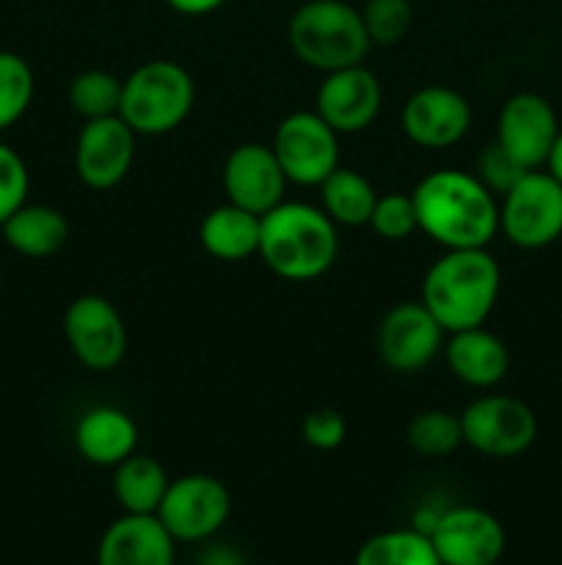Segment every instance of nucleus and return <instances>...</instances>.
Here are the masks:
<instances>
[{"label":"nucleus","mask_w":562,"mask_h":565,"mask_svg":"<svg viewBox=\"0 0 562 565\" xmlns=\"http://www.w3.org/2000/svg\"><path fill=\"white\" fill-rule=\"evenodd\" d=\"M358 11L372 47H391L402 42L413 25L411 0H364Z\"/></svg>","instance_id":"nucleus-29"},{"label":"nucleus","mask_w":562,"mask_h":565,"mask_svg":"<svg viewBox=\"0 0 562 565\" xmlns=\"http://www.w3.org/2000/svg\"><path fill=\"white\" fill-rule=\"evenodd\" d=\"M499 232L518 248L538 252L562 237V185L549 171H527L499 202Z\"/></svg>","instance_id":"nucleus-6"},{"label":"nucleus","mask_w":562,"mask_h":565,"mask_svg":"<svg viewBox=\"0 0 562 565\" xmlns=\"http://www.w3.org/2000/svg\"><path fill=\"white\" fill-rule=\"evenodd\" d=\"M383 86L378 75L364 64L328 72L314 94V110L334 127L339 136L364 132L380 114Z\"/></svg>","instance_id":"nucleus-16"},{"label":"nucleus","mask_w":562,"mask_h":565,"mask_svg":"<svg viewBox=\"0 0 562 565\" xmlns=\"http://www.w3.org/2000/svg\"><path fill=\"white\" fill-rule=\"evenodd\" d=\"M259 215L226 202L209 210L198 226V241L209 257L220 263H240L259 252Z\"/></svg>","instance_id":"nucleus-21"},{"label":"nucleus","mask_w":562,"mask_h":565,"mask_svg":"<svg viewBox=\"0 0 562 565\" xmlns=\"http://www.w3.org/2000/svg\"><path fill=\"white\" fill-rule=\"evenodd\" d=\"M257 254L281 279L312 281L336 263L339 235L323 207L284 199L259 221Z\"/></svg>","instance_id":"nucleus-3"},{"label":"nucleus","mask_w":562,"mask_h":565,"mask_svg":"<svg viewBox=\"0 0 562 565\" xmlns=\"http://www.w3.org/2000/svg\"><path fill=\"white\" fill-rule=\"evenodd\" d=\"M136 160V130L121 116L83 121L75 143V171L91 191L119 185Z\"/></svg>","instance_id":"nucleus-14"},{"label":"nucleus","mask_w":562,"mask_h":565,"mask_svg":"<svg viewBox=\"0 0 562 565\" xmlns=\"http://www.w3.org/2000/svg\"><path fill=\"white\" fill-rule=\"evenodd\" d=\"M69 105L83 121L119 116L121 108V81L114 72L86 70L72 77Z\"/></svg>","instance_id":"nucleus-27"},{"label":"nucleus","mask_w":562,"mask_h":565,"mask_svg":"<svg viewBox=\"0 0 562 565\" xmlns=\"http://www.w3.org/2000/svg\"><path fill=\"white\" fill-rule=\"evenodd\" d=\"M240 565H248V563H240Z\"/></svg>","instance_id":"nucleus-37"},{"label":"nucleus","mask_w":562,"mask_h":565,"mask_svg":"<svg viewBox=\"0 0 562 565\" xmlns=\"http://www.w3.org/2000/svg\"><path fill=\"white\" fill-rule=\"evenodd\" d=\"M353 565H441L424 530L400 527L375 533L358 546Z\"/></svg>","instance_id":"nucleus-25"},{"label":"nucleus","mask_w":562,"mask_h":565,"mask_svg":"<svg viewBox=\"0 0 562 565\" xmlns=\"http://www.w3.org/2000/svg\"><path fill=\"white\" fill-rule=\"evenodd\" d=\"M527 171L532 169H523L499 141H494L488 143V147L483 149V154L477 158V171H474V174L479 177V182H483L494 196H505Z\"/></svg>","instance_id":"nucleus-32"},{"label":"nucleus","mask_w":562,"mask_h":565,"mask_svg":"<svg viewBox=\"0 0 562 565\" xmlns=\"http://www.w3.org/2000/svg\"><path fill=\"white\" fill-rule=\"evenodd\" d=\"M290 47L301 64L328 72L364 64L372 42L361 11L345 0H306L290 17Z\"/></svg>","instance_id":"nucleus-4"},{"label":"nucleus","mask_w":562,"mask_h":565,"mask_svg":"<svg viewBox=\"0 0 562 565\" xmlns=\"http://www.w3.org/2000/svg\"><path fill=\"white\" fill-rule=\"evenodd\" d=\"M463 445L488 458H516L538 439V417L512 395H483L461 412Z\"/></svg>","instance_id":"nucleus-9"},{"label":"nucleus","mask_w":562,"mask_h":565,"mask_svg":"<svg viewBox=\"0 0 562 565\" xmlns=\"http://www.w3.org/2000/svg\"><path fill=\"white\" fill-rule=\"evenodd\" d=\"M220 180H224L226 202L237 204L259 218L270 213L275 204L284 202L287 185H290L273 147L259 141L237 143L226 154Z\"/></svg>","instance_id":"nucleus-13"},{"label":"nucleus","mask_w":562,"mask_h":565,"mask_svg":"<svg viewBox=\"0 0 562 565\" xmlns=\"http://www.w3.org/2000/svg\"><path fill=\"white\" fill-rule=\"evenodd\" d=\"M171 478L163 463L152 456L132 452L114 467V497L125 513H158Z\"/></svg>","instance_id":"nucleus-23"},{"label":"nucleus","mask_w":562,"mask_h":565,"mask_svg":"<svg viewBox=\"0 0 562 565\" xmlns=\"http://www.w3.org/2000/svg\"><path fill=\"white\" fill-rule=\"evenodd\" d=\"M270 147L287 180L295 185L320 188L339 169V132L317 110H295L284 116Z\"/></svg>","instance_id":"nucleus-8"},{"label":"nucleus","mask_w":562,"mask_h":565,"mask_svg":"<svg viewBox=\"0 0 562 565\" xmlns=\"http://www.w3.org/2000/svg\"><path fill=\"white\" fill-rule=\"evenodd\" d=\"M176 541L154 513H121L97 544V565H174Z\"/></svg>","instance_id":"nucleus-18"},{"label":"nucleus","mask_w":562,"mask_h":565,"mask_svg":"<svg viewBox=\"0 0 562 565\" xmlns=\"http://www.w3.org/2000/svg\"><path fill=\"white\" fill-rule=\"evenodd\" d=\"M301 436L312 450L331 452L345 441L347 423L339 412H334V408H314V412H309L306 417H303Z\"/></svg>","instance_id":"nucleus-33"},{"label":"nucleus","mask_w":562,"mask_h":565,"mask_svg":"<svg viewBox=\"0 0 562 565\" xmlns=\"http://www.w3.org/2000/svg\"><path fill=\"white\" fill-rule=\"evenodd\" d=\"M3 230L6 243L17 254L31 259H44L58 254L69 241V224L64 213L50 204H22L14 215L6 218Z\"/></svg>","instance_id":"nucleus-22"},{"label":"nucleus","mask_w":562,"mask_h":565,"mask_svg":"<svg viewBox=\"0 0 562 565\" xmlns=\"http://www.w3.org/2000/svg\"><path fill=\"white\" fill-rule=\"evenodd\" d=\"M400 127L417 147L450 149L466 138L472 127V105L450 86H422L402 105Z\"/></svg>","instance_id":"nucleus-15"},{"label":"nucleus","mask_w":562,"mask_h":565,"mask_svg":"<svg viewBox=\"0 0 562 565\" xmlns=\"http://www.w3.org/2000/svg\"><path fill=\"white\" fill-rule=\"evenodd\" d=\"M446 331L422 301H402L378 326V356L391 373L411 375L444 351Z\"/></svg>","instance_id":"nucleus-12"},{"label":"nucleus","mask_w":562,"mask_h":565,"mask_svg":"<svg viewBox=\"0 0 562 565\" xmlns=\"http://www.w3.org/2000/svg\"><path fill=\"white\" fill-rule=\"evenodd\" d=\"M229 513V489L213 475L196 472L171 480L154 516L176 544H204L224 530Z\"/></svg>","instance_id":"nucleus-7"},{"label":"nucleus","mask_w":562,"mask_h":565,"mask_svg":"<svg viewBox=\"0 0 562 565\" xmlns=\"http://www.w3.org/2000/svg\"><path fill=\"white\" fill-rule=\"evenodd\" d=\"M176 14H185V17H204V14H213L218 11L226 0H165Z\"/></svg>","instance_id":"nucleus-34"},{"label":"nucleus","mask_w":562,"mask_h":565,"mask_svg":"<svg viewBox=\"0 0 562 565\" xmlns=\"http://www.w3.org/2000/svg\"><path fill=\"white\" fill-rule=\"evenodd\" d=\"M64 337L83 367L94 373L116 370L127 356V326L114 301L88 292L77 296L64 312Z\"/></svg>","instance_id":"nucleus-10"},{"label":"nucleus","mask_w":562,"mask_h":565,"mask_svg":"<svg viewBox=\"0 0 562 565\" xmlns=\"http://www.w3.org/2000/svg\"><path fill=\"white\" fill-rule=\"evenodd\" d=\"M28 191H31V174L25 160L17 149L0 141V226L28 202Z\"/></svg>","instance_id":"nucleus-31"},{"label":"nucleus","mask_w":562,"mask_h":565,"mask_svg":"<svg viewBox=\"0 0 562 565\" xmlns=\"http://www.w3.org/2000/svg\"><path fill=\"white\" fill-rule=\"evenodd\" d=\"M378 191L356 169H339L320 185V207L336 226H367L372 218Z\"/></svg>","instance_id":"nucleus-24"},{"label":"nucleus","mask_w":562,"mask_h":565,"mask_svg":"<svg viewBox=\"0 0 562 565\" xmlns=\"http://www.w3.org/2000/svg\"><path fill=\"white\" fill-rule=\"evenodd\" d=\"M75 447L94 467H110L130 458L138 447V425L125 408L94 406L77 419Z\"/></svg>","instance_id":"nucleus-20"},{"label":"nucleus","mask_w":562,"mask_h":565,"mask_svg":"<svg viewBox=\"0 0 562 565\" xmlns=\"http://www.w3.org/2000/svg\"><path fill=\"white\" fill-rule=\"evenodd\" d=\"M33 70L22 55L0 50V132L14 127L33 103Z\"/></svg>","instance_id":"nucleus-28"},{"label":"nucleus","mask_w":562,"mask_h":565,"mask_svg":"<svg viewBox=\"0 0 562 565\" xmlns=\"http://www.w3.org/2000/svg\"><path fill=\"white\" fill-rule=\"evenodd\" d=\"M419 232L441 248H488L499 235V199L461 169H435L413 188Z\"/></svg>","instance_id":"nucleus-1"},{"label":"nucleus","mask_w":562,"mask_h":565,"mask_svg":"<svg viewBox=\"0 0 562 565\" xmlns=\"http://www.w3.org/2000/svg\"><path fill=\"white\" fill-rule=\"evenodd\" d=\"M369 226L383 241H408L413 232H419L417 204H413L411 193H386V196H378Z\"/></svg>","instance_id":"nucleus-30"},{"label":"nucleus","mask_w":562,"mask_h":565,"mask_svg":"<svg viewBox=\"0 0 562 565\" xmlns=\"http://www.w3.org/2000/svg\"><path fill=\"white\" fill-rule=\"evenodd\" d=\"M406 441L417 456L422 458H446L463 445L461 414H452L446 408H428L419 412L408 423Z\"/></svg>","instance_id":"nucleus-26"},{"label":"nucleus","mask_w":562,"mask_h":565,"mask_svg":"<svg viewBox=\"0 0 562 565\" xmlns=\"http://www.w3.org/2000/svg\"><path fill=\"white\" fill-rule=\"evenodd\" d=\"M545 169H549V174L562 185V130H560V136H556L554 147H551L549 160H545Z\"/></svg>","instance_id":"nucleus-36"},{"label":"nucleus","mask_w":562,"mask_h":565,"mask_svg":"<svg viewBox=\"0 0 562 565\" xmlns=\"http://www.w3.org/2000/svg\"><path fill=\"white\" fill-rule=\"evenodd\" d=\"M240 563H242L240 555L231 552L229 546H209L202 557V565H240Z\"/></svg>","instance_id":"nucleus-35"},{"label":"nucleus","mask_w":562,"mask_h":565,"mask_svg":"<svg viewBox=\"0 0 562 565\" xmlns=\"http://www.w3.org/2000/svg\"><path fill=\"white\" fill-rule=\"evenodd\" d=\"M424 533L441 565H496L507 546L499 519L477 505H455L439 513Z\"/></svg>","instance_id":"nucleus-11"},{"label":"nucleus","mask_w":562,"mask_h":565,"mask_svg":"<svg viewBox=\"0 0 562 565\" xmlns=\"http://www.w3.org/2000/svg\"><path fill=\"white\" fill-rule=\"evenodd\" d=\"M501 290V268L488 248H446L428 268L419 301L446 334L485 326Z\"/></svg>","instance_id":"nucleus-2"},{"label":"nucleus","mask_w":562,"mask_h":565,"mask_svg":"<svg viewBox=\"0 0 562 565\" xmlns=\"http://www.w3.org/2000/svg\"><path fill=\"white\" fill-rule=\"evenodd\" d=\"M441 353H444L450 373L474 390H490V386L501 384L510 370V351L485 326L446 334Z\"/></svg>","instance_id":"nucleus-19"},{"label":"nucleus","mask_w":562,"mask_h":565,"mask_svg":"<svg viewBox=\"0 0 562 565\" xmlns=\"http://www.w3.org/2000/svg\"><path fill=\"white\" fill-rule=\"evenodd\" d=\"M193 103L196 83L191 72L176 61L154 58L121 81L119 116L136 136H165L191 116Z\"/></svg>","instance_id":"nucleus-5"},{"label":"nucleus","mask_w":562,"mask_h":565,"mask_svg":"<svg viewBox=\"0 0 562 565\" xmlns=\"http://www.w3.org/2000/svg\"><path fill=\"white\" fill-rule=\"evenodd\" d=\"M560 130V119H556V110L551 108L549 99L534 92H518L501 105L496 141L523 169H540L549 160Z\"/></svg>","instance_id":"nucleus-17"}]
</instances>
